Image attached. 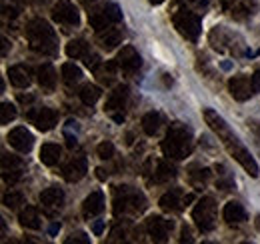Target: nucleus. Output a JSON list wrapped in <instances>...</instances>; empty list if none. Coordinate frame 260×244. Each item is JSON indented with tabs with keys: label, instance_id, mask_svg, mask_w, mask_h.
Wrapping results in <instances>:
<instances>
[{
	"label": "nucleus",
	"instance_id": "nucleus-1",
	"mask_svg": "<svg viewBox=\"0 0 260 244\" xmlns=\"http://www.w3.org/2000/svg\"><path fill=\"white\" fill-rule=\"evenodd\" d=\"M204 120H206V124L218 134V138L222 140V144L226 146L228 154L252 176V178H256L260 172L258 164H256V160L252 158V154L248 152V148L240 142V138L228 128L226 120L216 112V110H212V108H204Z\"/></svg>",
	"mask_w": 260,
	"mask_h": 244
},
{
	"label": "nucleus",
	"instance_id": "nucleus-2",
	"mask_svg": "<svg viewBox=\"0 0 260 244\" xmlns=\"http://www.w3.org/2000/svg\"><path fill=\"white\" fill-rule=\"evenodd\" d=\"M192 146H194L192 130L182 122L170 124V128H168V132H166V136L162 140L164 156L174 158V160H182V158H186L188 154L192 152Z\"/></svg>",
	"mask_w": 260,
	"mask_h": 244
},
{
	"label": "nucleus",
	"instance_id": "nucleus-3",
	"mask_svg": "<svg viewBox=\"0 0 260 244\" xmlns=\"http://www.w3.org/2000/svg\"><path fill=\"white\" fill-rule=\"evenodd\" d=\"M26 38H28V44H30V48L34 52H40V54H46V56H52V54L58 52L56 32L42 18H34V20L28 22Z\"/></svg>",
	"mask_w": 260,
	"mask_h": 244
},
{
	"label": "nucleus",
	"instance_id": "nucleus-4",
	"mask_svg": "<svg viewBox=\"0 0 260 244\" xmlns=\"http://www.w3.org/2000/svg\"><path fill=\"white\" fill-rule=\"evenodd\" d=\"M146 208V198L140 190L132 186H116L114 190V214L142 212Z\"/></svg>",
	"mask_w": 260,
	"mask_h": 244
},
{
	"label": "nucleus",
	"instance_id": "nucleus-5",
	"mask_svg": "<svg viewBox=\"0 0 260 244\" xmlns=\"http://www.w3.org/2000/svg\"><path fill=\"white\" fill-rule=\"evenodd\" d=\"M192 220L200 232H212L216 224V202L212 196H204L196 202L192 210Z\"/></svg>",
	"mask_w": 260,
	"mask_h": 244
},
{
	"label": "nucleus",
	"instance_id": "nucleus-6",
	"mask_svg": "<svg viewBox=\"0 0 260 244\" xmlns=\"http://www.w3.org/2000/svg\"><path fill=\"white\" fill-rule=\"evenodd\" d=\"M172 22H174V28L180 32L186 40H192V42L198 40L200 30H202V20H200L198 14L190 12V10H178L174 14Z\"/></svg>",
	"mask_w": 260,
	"mask_h": 244
},
{
	"label": "nucleus",
	"instance_id": "nucleus-7",
	"mask_svg": "<svg viewBox=\"0 0 260 244\" xmlns=\"http://www.w3.org/2000/svg\"><path fill=\"white\" fill-rule=\"evenodd\" d=\"M52 18H54V22L66 24V26H78L80 24V14L70 0H58L52 6Z\"/></svg>",
	"mask_w": 260,
	"mask_h": 244
},
{
	"label": "nucleus",
	"instance_id": "nucleus-8",
	"mask_svg": "<svg viewBox=\"0 0 260 244\" xmlns=\"http://www.w3.org/2000/svg\"><path fill=\"white\" fill-rule=\"evenodd\" d=\"M26 118L32 122V124H36L38 130L48 132V130H52V128L56 126L58 114H56L52 108L42 106V108H36V110H28V112H26Z\"/></svg>",
	"mask_w": 260,
	"mask_h": 244
},
{
	"label": "nucleus",
	"instance_id": "nucleus-9",
	"mask_svg": "<svg viewBox=\"0 0 260 244\" xmlns=\"http://www.w3.org/2000/svg\"><path fill=\"white\" fill-rule=\"evenodd\" d=\"M8 142L14 150L18 152H30L34 146V136L30 130H26L24 126H18V128H12L8 132Z\"/></svg>",
	"mask_w": 260,
	"mask_h": 244
},
{
	"label": "nucleus",
	"instance_id": "nucleus-10",
	"mask_svg": "<svg viewBox=\"0 0 260 244\" xmlns=\"http://www.w3.org/2000/svg\"><path fill=\"white\" fill-rule=\"evenodd\" d=\"M88 172V160L84 156H76L72 160H68L62 168V176H64L68 182H78L86 176Z\"/></svg>",
	"mask_w": 260,
	"mask_h": 244
},
{
	"label": "nucleus",
	"instance_id": "nucleus-11",
	"mask_svg": "<svg viewBox=\"0 0 260 244\" xmlns=\"http://www.w3.org/2000/svg\"><path fill=\"white\" fill-rule=\"evenodd\" d=\"M170 228H172V222L164 220L162 216H150L146 220V230H148V234L154 242H166Z\"/></svg>",
	"mask_w": 260,
	"mask_h": 244
},
{
	"label": "nucleus",
	"instance_id": "nucleus-12",
	"mask_svg": "<svg viewBox=\"0 0 260 244\" xmlns=\"http://www.w3.org/2000/svg\"><path fill=\"white\" fill-rule=\"evenodd\" d=\"M116 62H118V66L122 68V72H126V74H134V72L142 66L140 54H138L132 46H122V50H120L118 56H116Z\"/></svg>",
	"mask_w": 260,
	"mask_h": 244
},
{
	"label": "nucleus",
	"instance_id": "nucleus-13",
	"mask_svg": "<svg viewBox=\"0 0 260 244\" xmlns=\"http://www.w3.org/2000/svg\"><path fill=\"white\" fill-rule=\"evenodd\" d=\"M62 202H64V192H62V188H58V186H48V188H44V190L40 192V204H42V208H46L48 212L60 208Z\"/></svg>",
	"mask_w": 260,
	"mask_h": 244
},
{
	"label": "nucleus",
	"instance_id": "nucleus-14",
	"mask_svg": "<svg viewBox=\"0 0 260 244\" xmlns=\"http://www.w3.org/2000/svg\"><path fill=\"white\" fill-rule=\"evenodd\" d=\"M228 88H230V94L236 100H246V98H250V94H254L252 78H248V76H234V78H230Z\"/></svg>",
	"mask_w": 260,
	"mask_h": 244
},
{
	"label": "nucleus",
	"instance_id": "nucleus-15",
	"mask_svg": "<svg viewBox=\"0 0 260 244\" xmlns=\"http://www.w3.org/2000/svg\"><path fill=\"white\" fill-rule=\"evenodd\" d=\"M36 80L44 90H54L56 88V70L52 64H40L36 68Z\"/></svg>",
	"mask_w": 260,
	"mask_h": 244
},
{
	"label": "nucleus",
	"instance_id": "nucleus-16",
	"mask_svg": "<svg viewBox=\"0 0 260 244\" xmlns=\"http://www.w3.org/2000/svg\"><path fill=\"white\" fill-rule=\"evenodd\" d=\"M102 210H104V194L100 190H94V192H90L86 196V200L82 204V214L86 218H92V216L100 214Z\"/></svg>",
	"mask_w": 260,
	"mask_h": 244
},
{
	"label": "nucleus",
	"instance_id": "nucleus-17",
	"mask_svg": "<svg viewBox=\"0 0 260 244\" xmlns=\"http://www.w3.org/2000/svg\"><path fill=\"white\" fill-rule=\"evenodd\" d=\"M8 78L12 82V86L16 88H26L30 84V70L24 66V64H16V66H10L8 68Z\"/></svg>",
	"mask_w": 260,
	"mask_h": 244
},
{
	"label": "nucleus",
	"instance_id": "nucleus-18",
	"mask_svg": "<svg viewBox=\"0 0 260 244\" xmlns=\"http://www.w3.org/2000/svg\"><path fill=\"white\" fill-rule=\"evenodd\" d=\"M126 100H128V86H124V84H120V86H116L114 90L110 92V96H108V100H106V110L108 112H114V110H122L124 108V104H126Z\"/></svg>",
	"mask_w": 260,
	"mask_h": 244
},
{
	"label": "nucleus",
	"instance_id": "nucleus-19",
	"mask_svg": "<svg viewBox=\"0 0 260 244\" xmlns=\"http://www.w3.org/2000/svg\"><path fill=\"white\" fill-rule=\"evenodd\" d=\"M222 216H224L226 224L236 226V224H242V222L246 220V210H244V206H242V204H238V202H234V200H232V202H228L226 206H224Z\"/></svg>",
	"mask_w": 260,
	"mask_h": 244
},
{
	"label": "nucleus",
	"instance_id": "nucleus-20",
	"mask_svg": "<svg viewBox=\"0 0 260 244\" xmlns=\"http://www.w3.org/2000/svg\"><path fill=\"white\" fill-rule=\"evenodd\" d=\"M122 38H124V34L118 30V28H106V30L98 32V42H100V46L106 48V50L116 48V46L122 42Z\"/></svg>",
	"mask_w": 260,
	"mask_h": 244
},
{
	"label": "nucleus",
	"instance_id": "nucleus-21",
	"mask_svg": "<svg viewBox=\"0 0 260 244\" xmlns=\"http://www.w3.org/2000/svg\"><path fill=\"white\" fill-rule=\"evenodd\" d=\"M158 204H160V208H162L164 212H178L182 206V202H180V190L178 188H172V190H168L166 194L160 196V200H158Z\"/></svg>",
	"mask_w": 260,
	"mask_h": 244
},
{
	"label": "nucleus",
	"instance_id": "nucleus-22",
	"mask_svg": "<svg viewBox=\"0 0 260 244\" xmlns=\"http://www.w3.org/2000/svg\"><path fill=\"white\" fill-rule=\"evenodd\" d=\"M18 220H20V226L22 228H28V230H38L42 226V218L38 214V208H34V206H26L20 212Z\"/></svg>",
	"mask_w": 260,
	"mask_h": 244
},
{
	"label": "nucleus",
	"instance_id": "nucleus-23",
	"mask_svg": "<svg viewBox=\"0 0 260 244\" xmlns=\"http://www.w3.org/2000/svg\"><path fill=\"white\" fill-rule=\"evenodd\" d=\"M58 160H60V146L58 144H52V142L42 144V148H40V162L44 166H54V164H58Z\"/></svg>",
	"mask_w": 260,
	"mask_h": 244
},
{
	"label": "nucleus",
	"instance_id": "nucleus-24",
	"mask_svg": "<svg viewBox=\"0 0 260 244\" xmlns=\"http://www.w3.org/2000/svg\"><path fill=\"white\" fill-rule=\"evenodd\" d=\"M66 54L70 56V58H74V60H78V58H86L88 54H90V46H88V42L86 40H70L68 44H66Z\"/></svg>",
	"mask_w": 260,
	"mask_h": 244
},
{
	"label": "nucleus",
	"instance_id": "nucleus-25",
	"mask_svg": "<svg viewBox=\"0 0 260 244\" xmlns=\"http://www.w3.org/2000/svg\"><path fill=\"white\" fill-rule=\"evenodd\" d=\"M160 124H162V116H160L158 112H148V114L142 116V130H144L148 136H154V134L158 132Z\"/></svg>",
	"mask_w": 260,
	"mask_h": 244
},
{
	"label": "nucleus",
	"instance_id": "nucleus-26",
	"mask_svg": "<svg viewBox=\"0 0 260 244\" xmlns=\"http://www.w3.org/2000/svg\"><path fill=\"white\" fill-rule=\"evenodd\" d=\"M174 176H176V166L170 164L168 160H160L158 166H156V174H154L156 182H168V180H172Z\"/></svg>",
	"mask_w": 260,
	"mask_h": 244
},
{
	"label": "nucleus",
	"instance_id": "nucleus-27",
	"mask_svg": "<svg viewBox=\"0 0 260 244\" xmlns=\"http://www.w3.org/2000/svg\"><path fill=\"white\" fill-rule=\"evenodd\" d=\"M62 78H64L66 84H76V82H80V78H82V70L76 66V64H72V62H66L62 64Z\"/></svg>",
	"mask_w": 260,
	"mask_h": 244
},
{
	"label": "nucleus",
	"instance_id": "nucleus-28",
	"mask_svg": "<svg viewBox=\"0 0 260 244\" xmlns=\"http://www.w3.org/2000/svg\"><path fill=\"white\" fill-rule=\"evenodd\" d=\"M78 94H80V100H82L86 106H92L98 98H100V94H102V92H100V88L94 86V84H84V86H82V90L78 92Z\"/></svg>",
	"mask_w": 260,
	"mask_h": 244
},
{
	"label": "nucleus",
	"instance_id": "nucleus-29",
	"mask_svg": "<svg viewBox=\"0 0 260 244\" xmlns=\"http://www.w3.org/2000/svg\"><path fill=\"white\" fill-rule=\"evenodd\" d=\"M88 20H90V26H92L96 32L106 30V28H108V24H112V22L108 20V16L104 14V10H100V12H92V14L88 16Z\"/></svg>",
	"mask_w": 260,
	"mask_h": 244
},
{
	"label": "nucleus",
	"instance_id": "nucleus-30",
	"mask_svg": "<svg viewBox=\"0 0 260 244\" xmlns=\"http://www.w3.org/2000/svg\"><path fill=\"white\" fill-rule=\"evenodd\" d=\"M12 170H22V162L18 156L2 154V172H12Z\"/></svg>",
	"mask_w": 260,
	"mask_h": 244
},
{
	"label": "nucleus",
	"instance_id": "nucleus-31",
	"mask_svg": "<svg viewBox=\"0 0 260 244\" xmlns=\"http://www.w3.org/2000/svg\"><path fill=\"white\" fill-rule=\"evenodd\" d=\"M102 10H104V14L108 16V20L110 22H120L122 20V12H120V8H118V4H114V2H106L104 6H102Z\"/></svg>",
	"mask_w": 260,
	"mask_h": 244
},
{
	"label": "nucleus",
	"instance_id": "nucleus-32",
	"mask_svg": "<svg viewBox=\"0 0 260 244\" xmlns=\"http://www.w3.org/2000/svg\"><path fill=\"white\" fill-rule=\"evenodd\" d=\"M4 206L6 208H10V210H14V208H18L20 204H24V196H22V192H8V194H4Z\"/></svg>",
	"mask_w": 260,
	"mask_h": 244
},
{
	"label": "nucleus",
	"instance_id": "nucleus-33",
	"mask_svg": "<svg viewBox=\"0 0 260 244\" xmlns=\"http://www.w3.org/2000/svg\"><path fill=\"white\" fill-rule=\"evenodd\" d=\"M16 118V106L10 104V102H2L0 106V122L2 124H8Z\"/></svg>",
	"mask_w": 260,
	"mask_h": 244
},
{
	"label": "nucleus",
	"instance_id": "nucleus-34",
	"mask_svg": "<svg viewBox=\"0 0 260 244\" xmlns=\"http://www.w3.org/2000/svg\"><path fill=\"white\" fill-rule=\"evenodd\" d=\"M96 154H98V158H102V160L112 158V156H114V144H112V142H108V140L100 142V144L96 146Z\"/></svg>",
	"mask_w": 260,
	"mask_h": 244
},
{
	"label": "nucleus",
	"instance_id": "nucleus-35",
	"mask_svg": "<svg viewBox=\"0 0 260 244\" xmlns=\"http://www.w3.org/2000/svg\"><path fill=\"white\" fill-rule=\"evenodd\" d=\"M194 170L196 172H190V178H192V182L194 184L206 182V180L210 178V174H212V172H210L208 168H204V166H202V168H196L194 166Z\"/></svg>",
	"mask_w": 260,
	"mask_h": 244
},
{
	"label": "nucleus",
	"instance_id": "nucleus-36",
	"mask_svg": "<svg viewBox=\"0 0 260 244\" xmlns=\"http://www.w3.org/2000/svg\"><path fill=\"white\" fill-rule=\"evenodd\" d=\"M72 242H80V244H88L90 238L84 234V232H72L68 238H66V244H72Z\"/></svg>",
	"mask_w": 260,
	"mask_h": 244
},
{
	"label": "nucleus",
	"instance_id": "nucleus-37",
	"mask_svg": "<svg viewBox=\"0 0 260 244\" xmlns=\"http://www.w3.org/2000/svg\"><path fill=\"white\" fill-rule=\"evenodd\" d=\"M126 236V230L122 226H116L112 232H110V242H116V240H124Z\"/></svg>",
	"mask_w": 260,
	"mask_h": 244
},
{
	"label": "nucleus",
	"instance_id": "nucleus-38",
	"mask_svg": "<svg viewBox=\"0 0 260 244\" xmlns=\"http://www.w3.org/2000/svg\"><path fill=\"white\" fill-rule=\"evenodd\" d=\"M84 64H86L90 70H94V72H98V68H100V62H98L96 54H88V56L84 58Z\"/></svg>",
	"mask_w": 260,
	"mask_h": 244
},
{
	"label": "nucleus",
	"instance_id": "nucleus-39",
	"mask_svg": "<svg viewBox=\"0 0 260 244\" xmlns=\"http://www.w3.org/2000/svg\"><path fill=\"white\" fill-rule=\"evenodd\" d=\"M20 174H22V170H12V172H2V176H4V180L6 182H16L18 178H20Z\"/></svg>",
	"mask_w": 260,
	"mask_h": 244
},
{
	"label": "nucleus",
	"instance_id": "nucleus-40",
	"mask_svg": "<svg viewBox=\"0 0 260 244\" xmlns=\"http://www.w3.org/2000/svg\"><path fill=\"white\" fill-rule=\"evenodd\" d=\"M180 242H192V232H190V228H188V226H182Z\"/></svg>",
	"mask_w": 260,
	"mask_h": 244
},
{
	"label": "nucleus",
	"instance_id": "nucleus-41",
	"mask_svg": "<svg viewBox=\"0 0 260 244\" xmlns=\"http://www.w3.org/2000/svg\"><path fill=\"white\" fill-rule=\"evenodd\" d=\"M250 78H252V86H254V92H258L260 90V70H256V72H254Z\"/></svg>",
	"mask_w": 260,
	"mask_h": 244
},
{
	"label": "nucleus",
	"instance_id": "nucleus-42",
	"mask_svg": "<svg viewBox=\"0 0 260 244\" xmlns=\"http://www.w3.org/2000/svg\"><path fill=\"white\" fill-rule=\"evenodd\" d=\"M64 138H66V144H68V148H74V146H76V136H72L70 132H66Z\"/></svg>",
	"mask_w": 260,
	"mask_h": 244
},
{
	"label": "nucleus",
	"instance_id": "nucleus-43",
	"mask_svg": "<svg viewBox=\"0 0 260 244\" xmlns=\"http://www.w3.org/2000/svg\"><path fill=\"white\" fill-rule=\"evenodd\" d=\"M102 230H104V222L100 220V222H94V226H92V232L96 234V236H100L102 234Z\"/></svg>",
	"mask_w": 260,
	"mask_h": 244
},
{
	"label": "nucleus",
	"instance_id": "nucleus-44",
	"mask_svg": "<svg viewBox=\"0 0 260 244\" xmlns=\"http://www.w3.org/2000/svg\"><path fill=\"white\" fill-rule=\"evenodd\" d=\"M96 176L100 180H106V176H108V172H104V168H96Z\"/></svg>",
	"mask_w": 260,
	"mask_h": 244
},
{
	"label": "nucleus",
	"instance_id": "nucleus-45",
	"mask_svg": "<svg viewBox=\"0 0 260 244\" xmlns=\"http://www.w3.org/2000/svg\"><path fill=\"white\" fill-rule=\"evenodd\" d=\"M4 12H6V14H10L12 18H14L16 14H18V10H16V8H4Z\"/></svg>",
	"mask_w": 260,
	"mask_h": 244
},
{
	"label": "nucleus",
	"instance_id": "nucleus-46",
	"mask_svg": "<svg viewBox=\"0 0 260 244\" xmlns=\"http://www.w3.org/2000/svg\"><path fill=\"white\" fill-rule=\"evenodd\" d=\"M18 98H20V102H30L32 100V96H24V94H20Z\"/></svg>",
	"mask_w": 260,
	"mask_h": 244
},
{
	"label": "nucleus",
	"instance_id": "nucleus-47",
	"mask_svg": "<svg viewBox=\"0 0 260 244\" xmlns=\"http://www.w3.org/2000/svg\"><path fill=\"white\" fill-rule=\"evenodd\" d=\"M58 228H60V224H52V226H50V234H56Z\"/></svg>",
	"mask_w": 260,
	"mask_h": 244
},
{
	"label": "nucleus",
	"instance_id": "nucleus-48",
	"mask_svg": "<svg viewBox=\"0 0 260 244\" xmlns=\"http://www.w3.org/2000/svg\"><path fill=\"white\" fill-rule=\"evenodd\" d=\"M112 118H114V122H124V114H114Z\"/></svg>",
	"mask_w": 260,
	"mask_h": 244
},
{
	"label": "nucleus",
	"instance_id": "nucleus-49",
	"mask_svg": "<svg viewBox=\"0 0 260 244\" xmlns=\"http://www.w3.org/2000/svg\"><path fill=\"white\" fill-rule=\"evenodd\" d=\"M78 2H80V4H84V6H90L94 0H78Z\"/></svg>",
	"mask_w": 260,
	"mask_h": 244
},
{
	"label": "nucleus",
	"instance_id": "nucleus-50",
	"mask_svg": "<svg viewBox=\"0 0 260 244\" xmlns=\"http://www.w3.org/2000/svg\"><path fill=\"white\" fill-rule=\"evenodd\" d=\"M254 226H256V230L260 232V214L256 216V220H254Z\"/></svg>",
	"mask_w": 260,
	"mask_h": 244
},
{
	"label": "nucleus",
	"instance_id": "nucleus-51",
	"mask_svg": "<svg viewBox=\"0 0 260 244\" xmlns=\"http://www.w3.org/2000/svg\"><path fill=\"white\" fill-rule=\"evenodd\" d=\"M150 2H152V4H162L164 0H150Z\"/></svg>",
	"mask_w": 260,
	"mask_h": 244
},
{
	"label": "nucleus",
	"instance_id": "nucleus-52",
	"mask_svg": "<svg viewBox=\"0 0 260 244\" xmlns=\"http://www.w3.org/2000/svg\"><path fill=\"white\" fill-rule=\"evenodd\" d=\"M34 2H44V0H34Z\"/></svg>",
	"mask_w": 260,
	"mask_h": 244
},
{
	"label": "nucleus",
	"instance_id": "nucleus-53",
	"mask_svg": "<svg viewBox=\"0 0 260 244\" xmlns=\"http://www.w3.org/2000/svg\"><path fill=\"white\" fill-rule=\"evenodd\" d=\"M188 2H196V0H188Z\"/></svg>",
	"mask_w": 260,
	"mask_h": 244
}]
</instances>
